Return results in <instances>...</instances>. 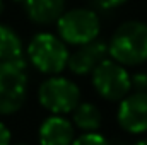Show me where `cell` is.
I'll list each match as a JSON object with an SVG mask.
<instances>
[{
    "label": "cell",
    "mask_w": 147,
    "mask_h": 145,
    "mask_svg": "<svg viewBox=\"0 0 147 145\" xmlns=\"http://www.w3.org/2000/svg\"><path fill=\"white\" fill-rule=\"evenodd\" d=\"M111 60L123 67H137L147 62V24L127 21L116 28L108 43Z\"/></svg>",
    "instance_id": "6da1fadb"
},
{
    "label": "cell",
    "mask_w": 147,
    "mask_h": 145,
    "mask_svg": "<svg viewBox=\"0 0 147 145\" xmlns=\"http://www.w3.org/2000/svg\"><path fill=\"white\" fill-rule=\"evenodd\" d=\"M28 96V73L22 58L0 62V114L22 108Z\"/></svg>",
    "instance_id": "7a4b0ae2"
},
{
    "label": "cell",
    "mask_w": 147,
    "mask_h": 145,
    "mask_svg": "<svg viewBox=\"0 0 147 145\" xmlns=\"http://www.w3.org/2000/svg\"><path fill=\"white\" fill-rule=\"evenodd\" d=\"M28 56L31 63L43 73H60L69 62V50L62 38L50 33H39L28 46Z\"/></svg>",
    "instance_id": "3957f363"
},
{
    "label": "cell",
    "mask_w": 147,
    "mask_h": 145,
    "mask_svg": "<svg viewBox=\"0 0 147 145\" xmlns=\"http://www.w3.org/2000/svg\"><path fill=\"white\" fill-rule=\"evenodd\" d=\"M57 26L60 38L74 46L94 41L101 29L99 17L89 9H72L62 14L57 21Z\"/></svg>",
    "instance_id": "277c9868"
},
{
    "label": "cell",
    "mask_w": 147,
    "mask_h": 145,
    "mask_svg": "<svg viewBox=\"0 0 147 145\" xmlns=\"http://www.w3.org/2000/svg\"><path fill=\"white\" fill-rule=\"evenodd\" d=\"M92 85L101 97L108 101H121L132 89V77L123 65L105 58L92 70Z\"/></svg>",
    "instance_id": "5b68a950"
},
{
    "label": "cell",
    "mask_w": 147,
    "mask_h": 145,
    "mask_svg": "<svg viewBox=\"0 0 147 145\" xmlns=\"http://www.w3.org/2000/svg\"><path fill=\"white\" fill-rule=\"evenodd\" d=\"M38 99L50 113L67 114L79 104L80 91L72 80L65 77H50L39 85Z\"/></svg>",
    "instance_id": "8992f818"
},
{
    "label": "cell",
    "mask_w": 147,
    "mask_h": 145,
    "mask_svg": "<svg viewBox=\"0 0 147 145\" xmlns=\"http://www.w3.org/2000/svg\"><path fill=\"white\" fill-rule=\"evenodd\" d=\"M118 123L132 135L147 132V92H134L120 101Z\"/></svg>",
    "instance_id": "52a82bcc"
},
{
    "label": "cell",
    "mask_w": 147,
    "mask_h": 145,
    "mask_svg": "<svg viewBox=\"0 0 147 145\" xmlns=\"http://www.w3.org/2000/svg\"><path fill=\"white\" fill-rule=\"evenodd\" d=\"M108 55V44L101 39L89 41L86 44H80V48L69 56L67 67L75 75H87L106 58Z\"/></svg>",
    "instance_id": "ba28073f"
},
{
    "label": "cell",
    "mask_w": 147,
    "mask_h": 145,
    "mask_svg": "<svg viewBox=\"0 0 147 145\" xmlns=\"http://www.w3.org/2000/svg\"><path fill=\"white\" fill-rule=\"evenodd\" d=\"M74 128L69 119L62 114H53L43 121L39 126V144L41 145H72Z\"/></svg>",
    "instance_id": "9c48e42d"
},
{
    "label": "cell",
    "mask_w": 147,
    "mask_h": 145,
    "mask_svg": "<svg viewBox=\"0 0 147 145\" xmlns=\"http://www.w3.org/2000/svg\"><path fill=\"white\" fill-rule=\"evenodd\" d=\"M29 19L36 24H51L63 14L65 0H24Z\"/></svg>",
    "instance_id": "30bf717a"
},
{
    "label": "cell",
    "mask_w": 147,
    "mask_h": 145,
    "mask_svg": "<svg viewBox=\"0 0 147 145\" xmlns=\"http://www.w3.org/2000/svg\"><path fill=\"white\" fill-rule=\"evenodd\" d=\"M74 123L77 125V128L87 132H98L101 128V113L91 103H79L74 108Z\"/></svg>",
    "instance_id": "8fae6325"
},
{
    "label": "cell",
    "mask_w": 147,
    "mask_h": 145,
    "mask_svg": "<svg viewBox=\"0 0 147 145\" xmlns=\"http://www.w3.org/2000/svg\"><path fill=\"white\" fill-rule=\"evenodd\" d=\"M22 58V43L14 29L0 24V62Z\"/></svg>",
    "instance_id": "7c38bea8"
},
{
    "label": "cell",
    "mask_w": 147,
    "mask_h": 145,
    "mask_svg": "<svg viewBox=\"0 0 147 145\" xmlns=\"http://www.w3.org/2000/svg\"><path fill=\"white\" fill-rule=\"evenodd\" d=\"M72 145H110V144H108V140L103 135H99L96 132H87L82 137L75 138L72 142Z\"/></svg>",
    "instance_id": "4fadbf2b"
},
{
    "label": "cell",
    "mask_w": 147,
    "mask_h": 145,
    "mask_svg": "<svg viewBox=\"0 0 147 145\" xmlns=\"http://www.w3.org/2000/svg\"><path fill=\"white\" fill-rule=\"evenodd\" d=\"M132 87L135 92H147V73H135L132 77Z\"/></svg>",
    "instance_id": "5bb4252c"
},
{
    "label": "cell",
    "mask_w": 147,
    "mask_h": 145,
    "mask_svg": "<svg viewBox=\"0 0 147 145\" xmlns=\"http://www.w3.org/2000/svg\"><path fill=\"white\" fill-rule=\"evenodd\" d=\"M127 0H96L98 7H101L103 10H111V9H116L120 5H123Z\"/></svg>",
    "instance_id": "9a60e30c"
},
{
    "label": "cell",
    "mask_w": 147,
    "mask_h": 145,
    "mask_svg": "<svg viewBox=\"0 0 147 145\" xmlns=\"http://www.w3.org/2000/svg\"><path fill=\"white\" fill-rule=\"evenodd\" d=\"M9 144H10V132L3 123H0V145H9Z\"/></svg>",
    "instance_id": "2e32d148"
},
{
    "label": "cell",
    "mask_w": 147,
    "mask_h": 145,
    "mask_svg": "<svg viewBox=\"0 0 147 145\" xmlns=\"http://www.w3.org/2000/svg\"><path fill=\"white\" fill-rule=\"evenodd\" d=\"M135 145H147V140H140V142H137Z\"/></svg>",
    "instance_id": "e0dca14e"
},
{
    "label": "cell",
    "mask_w": 147,
    "mask_h": 145,
    "mask_svg": "<svg viewBox=\"0 0 147 145\" xmlns=\"http://www.w3.org/2000/svg\"><path fill=\"white\" fill-rule=\"evenodd\" d=\"M3 12V0H0V14Z\"/></svg>",
    "instance_id": "ac0fdd59"
},
{
    "label": "cell",
    "mask_w": 147,
    "mask_h": 145,
    "mask_svg": "<svg viewBox=\"0 0 147 145\" xmlns=\"http://www.w3.org/2000/svg\"><path fill=\"white\" fill-rule=\"evenodd\" d=\"M16 2H24V0H16Z\"/></svg>",
    "instance_id": "d6986e66"
},
{
    "label": "cell",
    "mask_w": 147,
    "mask_h": 145,
    "mask_svg": "<svg viewBox=\"0 0 147 145\" xmlns=\"http://www.w3.org/2000/svg\"><path fill=\"white\" fill-rule=\"evenodd\" d=\"M16 145H26V144H16Z\"/></svg>",
    "instance_id": "ffe728a7"
},
{
    "label": "cell",
    "mask_w": 147,
    "mask_h": 145,
    "mask_svg": "<svg viewBox=\"0 0 147 145\" xmlns=\"http://www.w3.org/2000/svg\"><path fill=\"white\" fill-rule=\"evenodd\" d=\"M116 145H125V144H116Z\"/></svg>",
    "instance_id": "44dd1931"
}]
</instances>
